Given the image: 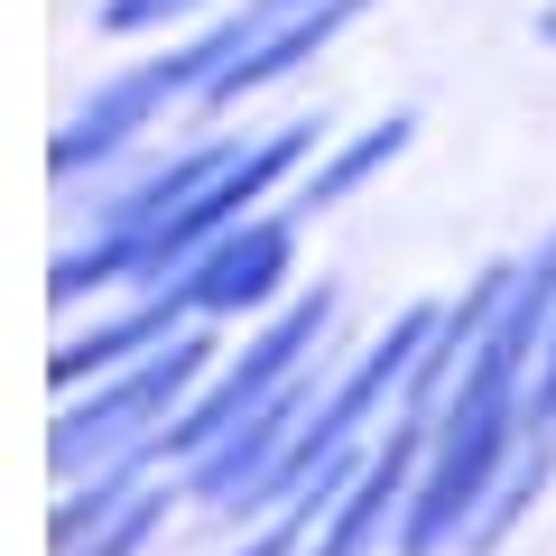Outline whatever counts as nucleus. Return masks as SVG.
Listing matches in <instances>:
<instances>
[{
  "instance_id": "f257e3e1",
  "label": "nucleus",
  "mask_w": 556,
  "mask_h": 556,
  "mask_svg": "<svg viewBox=\"0 0 556 556\" xmlns=\"http://www.w3.org/2000/svg\"><path fill=\"white\" fill-rule=\"evenodd\" d=\"M556 325V232L538 241V260H519L510 306L492 316V334L473 343V362L455 371V390L427 408V464L417 492L399 510V556H437L445 538H473L482 510L501 501L519 464V399H529V353Z\"/></svg>"
},
{
  "instance_id": "f03ea898",
  "label": "nucleus",
  "mask_w": 556,
  "mask_h": 556,
  "mask_svg": "<svg viewBox=\"0 0 556 556\" xmlns=\"http://www.w3.org/2000/svg\"><path fill=\"white\" fill-rule=\"evenodd\" d=\"M204 380H214V343L204 334H167L149 362L112 371L93 399H75V408L56 417V437H47L56 473H84V464L102 473V464H121V455H159L167 417H177Z\"/></svg>"
},
{
  "instance_id": "7ed1b4c3",
  "label": "nucleus",
  "mask_w": 556,
  "mask_h": 556,
  "mask_svg": "<svg viewBox=\"0 0 556 556\" xmlns=\"http://www.w3.org/2000/svg\"><path fill=\"white\" fill-rule=\"evenodd\" d=\"M325 325H334V288H316V298H298V306H278L269 334H251V343H241V353H232V362H223V371L177 408V427L159 437V464H167V455H177V464L214 455V445L232 437L241 417H251L260 399L278 390V380H298V371H306V353L325 343Z\"/></svg>"
},
{
  "instance_id": "20e7f679",
  "label": "nucleus",
  "mask_w": 556,
  "mask_h": 556,
  "mask_svg": "<svg viewBox=\"0 0 556 556\" xmlns=\"http://www.w3.org/2000/svg\"><path fill=\"white\" fill-rule=\"evenodd\" d=\"M437 316H445V306H408V316H399L390 334H380L371 353H362L353 371H343L334 390H325V408H316V417H306V427H298V445L278 455V473H269V482H260V492H251V510H278V501H298L306 482L325 473V464H343V455H353L362 417H371L380 399H390L399 380L417 371V353H427V334H437Z\"/></svg>"
},
{
  "instance_id": "39448f33",
  "label": "nucleus",
  "mask_w": 556,
  "mask_h": 556,
  "mask_svg": "<svg viewBox=\"0 0 556 556\" xmlns=\"http://www.w3.org/2000/svg\"><path fill=\"white\" fill-rule=\"evenodd\" d=\"M306 149H316V121H288V130H269L260 149H232V159H223L214 177H204L195 195H186L177 214L159 223V232L139 241V278H177L186 260L204 251V241H223L232 223H251V204L269 195V186L288 177V167H298Z\"/></svg>"
},
{
  "instance_id": "423d86ee",
  "label": "nucleus",
  "mask_w": 556,
  "mask_h": 556,
  "mask_svg": "<svg viewBox=\"0 0 556 556\" xmlns=\"http://www.w3.org/2000/svg\"><path fill=\"white\" fill-rule=\"evenodd\" d=\"M298 223L306 214L288 204V214H251V223H232L223 241H204V251L177 269L186 316H241V306H269L278 278H288V260H298Z\"/></svg>"
},
{
  "instance_id": "0eeeda50",
  "label": "nucleus",
  "mask_w": 556,
  "mask_h": 556,
  "mask_svg": "<svg viewBox=\"0 0 556 556\" xmlns=\"http://www.w3.org/2000/svg\"><path fill=\"white\" fill-rule=\"evenodd\" d=\"M417 464H427V417H399V437L380 445V455H362V473L343 482L334 501H325V529L306 538V556H371V538L390 529L399 510H408L417 492Z\"/></svg>"
},
{
  "instance_id": "6e6552de",
  "label": "nucleus",
  "mask_w": 556,
  "mask_h": 556,
  "mask_svg": "<svg viewBox=\"0 0 556 556\" xmlns=\"http://www.w3.org/2000/svg\"><path fill=\"white\" fill-rule=\"evenodd\" d=\"M547 473H556V325H547V343H538V380H529V399H519V464H510V482H501V501L482 510L473 547H501V538H510L519 519L547 501Z\"/></svg>"
},
{
  "instance_id": "1a4fd4ad",
  "label": "nucleus",
  "mask_w": 556,
  "mask_h": 556,
  "mask_svg": "<svg viewBox=\"0 0 556 556\" xmlns=\"http://www.w3.org/2000/svg\"><path fill=\"white\" fill-rule=\"evenodd\" d=\"M353 20H362V0H306V10H288V20H269V28H260V38L214 75V84H204V102H241V93H260V84L298 75V65H306V56H325V47H334Z\"/></svg>"
},
{
  "instance_id": "9d476101",
  "label": "nucleus",
  "mask_w": 556,
  "mask_h": 556,
  "mask_svg": "<svg viewBox=\"0 0 556 556\" xmlns=\"http://www.w3.org/2000/svg\"><path fill=\"white\" fill-rule=\"evenodd\" d=\"M167 102H177L167 65H139V75H112V84H102V93H93V102H84V112L56 130V139H47V167H56V177H75V167L112 159L121 139H130L149 112H167Z\"/></svg>"
},
{
  "instance_id": "9b49d317",
  "label": "nucleus",
  "mask_w": 556,
  "mask_h": 556,
  "mask_svg": "<svg viewBox=\"0 0 556 556\" xmlns=\"http://www.w3.org/2000/svg\"><path fill=\"white\" fill-rule=\"evenodd\" d=\"M186 325V298L167 288V298H149V306H130V316H112V325H93V334H65L56 353H47V380L56 390H75L84 371H121L130 353H159L167 334Z\"/></svg>"
},
{
  "instance_id": "f8f14e48",
  "label": "nucleus",
  "mask_w": 556,
  "mask_h": 556,
  "mask_svg": "<svg viewBox=\"0 0 556 556\" xmlns=\"http://www.w3.org/2000/svg\"><path fill=\"white\" fill-rule=\"evenodd\" d=\"M408 139H417V112H390V121H371L362 139H343V149H334L325 167H306V186H298V214H325V204H343L353 186H371L380 167H390L399 149H408Z\"/></svg>"
},
{
  "instance_id": "ddd939ff",
  "label": "nucleus",
  "mask_w": 556,
  "mask_h": 556,
  "mask_svg": "<svg viewBox=\"0 0 556 556\" xmlns=\"http://www.w3.org/2000/svg\"><path fill=\"white\" fill-rule=\"evenodd\" d=\"M223 159H232V149H195V159H167V167H149V177H139V186H130V195H121L102 223H112V232H139V241H149V232H159V223L177 214V204L195 195L204 177H214Z\"/></svg>"
},
{
  "instance_id": "4468645a",
  "label": "nucleus",
  "mask_w": 556,
  "mask_h": 556,
  "mask_svg": "<svg viewBox=\"0 0 556 556\" xmlns=\"http://www.w3.org/2000/svg\"><path fill=\"white\" fill-rule=\"evenodd\" d=\"M112 278H139V232H112V223H102L93 251H65L56 269H47V298L75 306L84 288H112Z\"/></svg>"
},
{
  "instance_id": "2eb2a0df",
  "label": "nucleus",
  "mask_w": 556,
  "mask_h": 556,
  "mask_svg": "<svg viewBox=\"0 0 556 556\" xmlns=\"http://www.w3.org/2000/svg\"><path fill=\"white\" fill-rule=\"evenodd\" d=\"M167 501H177V492H167V482H139V492L121 501V510L102 519L93 538H75V547H65V556H139V547H149V529H159V519H167Z\"/></svg>"
},
{
  "instance_id": "dca6fc26",
  "label": "nucleus",
  "mask_w": 556,
  "mask_h": 556,
  "mask_svg": "<svg viewBox=\"0 0 556 556\" xmlns=\"http://www.w3.org/2000/svg\"><path fill=\"white\" fill-rule=\"evenodd\" d=\"M353 473H362L353 455H343V464H325V473H316V482L298 492V510H288V519H269V529H260L251 547H232V556H306V529H316V510H325V501H334V492H343Z\"/></svg>"
},
{
  "instance_id": "f3484780",
  "label": "nucleus",
  "mask_w": 556,
  "mask_h": 556,
  "mask_svg": "<svg viewBox=\"0 0 556 556\" xmlns=\"http://www.w3.org/2000/svg\"><path fill=\"white\" fill-rule=\"evenodd\" d=\"M186 10H204V0H102V28H112V38H139V28H167V20H186Z\"/></svg>"
},
{
  "instance_id": "a211bd4d",
  "label": "nucleus",
  "mask_w": 556,
  "mask_h": 556,
  "mask_svg": "<svg viewBox=\"0 0 556 556\" xmlns=\"http://www.w3.org/2000/svg\"><path fill=\"white\" fill-rule=\"evenodd\" d=\"M538 47H556V0H547V10H538Z\"/></svg>"
}]
</instances>
